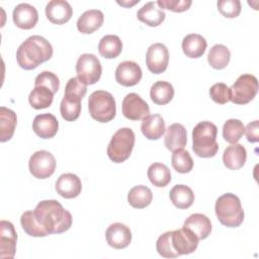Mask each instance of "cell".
Returning <instances> with one entry per match:
<instances>
[{
	"label": "cell",
	"instance_id": "obj_1",
	"mask_svg": "<svg viewBox=\"0 0 259 259\" xmlns=\"http://www.w3.org/2000/svg\"><path fill=\"white\" fill-rule=\"evenodd\" d=\"M38 224L49 234H61L72 226V214L55 199L42 200L33 209Z\"/></svg>",
	"mask_w": 259,
	"mask_h": 259
},
{
	"label": "cell",
	"instance_id": "obj_2",
	"mask_svg": "<svg viewBox=\"0 0 259 259\" xmlns=\"http://www.w3.org/2000/svg\"><path fill=\"white\" fill-rule=\"evenodd\" d=\"M53 47L40 35L27 37L17 49L16 61L20 68L33 70L53 57Z\"/></svg>",
	"mask_w": 259,
	"mask_h": 259
},
{
	"label": "cell",
	"instance_id": "obj_3",
	"mask_svg": "<svg viewBox=\"0 0 259 259\" xmlns=\"http://www.w3.org/2000/svg\"><path fill=\"white\" fill-rule=\"evenodd\" d=\"M218 127L210 121H200L192 130V150L201 158L213 157L219 151Z\"/></svg>",
	"mask_w": 259,
	"mask_h": 259
},
{
	"label": "cell",
	"instance_id": "obj_4",
	"mask_svg": "<svg viewBox=\"0 0 259 259\" xmlns=\"http://www.w3.org/2000/svg\"><path fill=\"white\" fill-rule=\"evenodd\" d=\"M87 92V85L77 77H72L66 84L64 98L60 104L62 117L67 121L76 120L81 113V100Z\"/></svg>",
	"mask_w": 259,
	"mask_h": 259
},
{
	"label": "cell",
	"instance_id": "obj_5",
	"mask_svg": "<svg viewBox=\"0 0 259 259\" xmlns=\"http://www.w3.org/2000/svg\"><path fill=\"white\" fill-rule=\"evenodd\" d=\"M215 215L220 223L228 228H237L244 221V210L239 197L233 193L221 195L214 205Z\"/></svg>",
	"mask_w": 259,
	"mask_h": 259
},
{
	"label": "cell",
	"instance_id": "obj_6",
	"mask_svg": "<svg viewBox=\"0 0 259 259\" xmlns=\"http://www.w3.org/2000/svg\"><path fill=\"white\" fill-rule=\"evenodd\" d=\"M88 109L93 119L99 122H108L114 118L116 113L114 97L104 90L94 91L89 96Z\"/></svg>",
	"mask_w": 259,
	"mask_h": 259
},
{
	"label": "cell",
	"instance_id": "obj_7",
	"mask_svg": "<svg viewBox=\"0 0 259 259\" xmlns=\"http://www.w3.org/2000/svg\"><path fill=\"white\" fill-rule=\"evenodd\" d=\"M136 136L132 128L121 127L112 136L108 147L107 156L114 163L124 162L132 154Z\"/></svg>",
	"mask_w": 259,
	"mask_h": 259
},
{
	"label": "cell",
	"instance_id": "obj_8",
	"mask_svg": "<svg viewBox=\"0 0 259 259\" xmlns=\"http://www.w3.org/2000/svg\"><path fill=\"white\" fill-rule=\"evenodd\" d=\"M258 92V80L254 75L243 74L230 87L231 100L235 104H246L253 100Z\"/></svg>",
	"mask_w": 259,
	"mask_h": 259
},
{
	"label": "cell",
	"instance_id": "obj_9",
	"mask_svg": "<svg viewBox=\"0 0 259 259\" xmlns=\"http://www.w3.org/2000/svg\"><path fill=\"white\" fill-rule=\"evenodd\" d=\"M77 78L85 85H92L99 81L102 73L100 61L93 54L81 55L76 63Z\"/></svg>",
	"mask_w": 259,
	"mask_h": 259
},
{
	"label": "cell",
	"instance_id": "obj_10",
	"mask_svg": "<svg viewBox=\"0 0 259 259\" xmlns=\"http://www.w3.org/2000/svg\"><path fill=\"white\" fill-rule=\"evenodd\" d=\"M29 172L38 179H46L52 176L56 170V159L52 153L40 150L33 153L28 162Z\"/></svg>",
	"mask_w": 259,
	"mask_h": 259
},
{
	"label": "cell",
	"instance_id": "obj_11",
	"mask_svg": "<svg viewBox=\"0 0 259 259\" xmlns=\"http://www.w3.org/2000/svg\"><path fill=\"white\" fill-rule=\"evenodd\" d=\"M169 63V52L165 45L156 42L151 45L146 54V65L151 73H164Z\"/></svg>",
	"mask_w": 259,
	"mask_h": 259
},
{
	"label": "cell",
	"instance_id": "obj_12",
	"mask_svg": "<svg viewBox=\"0 0 259 259\" xmlns=\"http://www.w3.org/2000/svg\"><path fill=\"white\" fill-rule=\"evenodd\" d=\"M150 113L148 103L137 93H128L122 100V114L131 120L144 119Z\"/></svg>",
	"mask_w": 259,
	"mask_h": 259
},
{
	"label": "cell",
	"instance_id": "obj_13",
	"mask_svg": "<svg viewBox=\"0 0 259 259\" xmlns=\"http://www.w3.org/2000/svg\"><path fill=\"white\" fill-rule=\"evenodd\" d=\"M198 242L199 240L197 237L190 230L184 227L171 231V243L179 256L194 252L198 246Z\"/></svg>",
	"mask_w": 259,
	"mask_h": 259
},
{
	"label": "cell",
	"instance_id": "obj_14",
	"mask_svg": "<svg viewBox=\"0 0 259 259\" xmlns=\"http://www.w3.org/2000/svg\"><path fill=\"white\" fill-rule=\"evenodd\" d=\"M143 76L141 67L133 61H124L118 64L115 70V80L118 84L131 87L137 85Z\"/></svg>",
	"mask_w": 259,
	"mask_h": 259
},
{
	"label": "cell",
	"instance_id": "obj_15",
	"mask_svg": "<svg viewBox=\"0 0 259 259\" xmlns=\"http://www.w3.org/2000/svg\"><path fill=\"white\" fill-rule=\"evenodd\" d=\"M17 234L12 223L7 221L0 222V257L13 258L16 251Z\"/></svg>",
	"mask_w": 259,
	"mask_h": 259
},
{
	"label": "cell",
	"instance_id": "obj_16",
	"mask_svg": "<svg viewBox=\"0 0 259 259\" xmlns=\"http://www.w3.org/2000/svg\"><path fill=\"white\" fill-rule=\"evenodd\" d=\"M14 24L21 29H31L38 20V13L34 6L28 3H20L15 6L12 13Z\"/></svg>",
	"mask_w": 259,
	"mask_h": 259
},
{
	"label": "cell",
	"instance_id": "obj_17",
	"mask_svg": "<svg viewBox=\"0 0 259 259\" xmlns=\"http://www.w3.org/2000/svg\"><path fill=\"white\" fill-rule=\"evenodd\" d=\"M105 238L110 247L114 249H123L132 242V232L127 226L121 223H114L107 228Z\"/></svg>",
	"mask_w": 259,
	"mask_h": 259
},
{
	"label": "cell",
	"instance_id": "obj_18",
	"mask_svg": "<svg viewBox=\"0 0 259 259\" xmlns=\"http://www.w3.org/2000/svg\"><path fill=\"white\" fill-rule=\"evenodd\" d=\"M73 15V9L65 0H52L46 6V16L54 24H64Z\"/></svg>",
	"mask_w": 259,
	"mask_h": 259
},
{
	"label": "cell",
	"instance_id": "obj_19",
	"mask_svg": "<svg viewBox=\"0 0 259 259\" xmlns=\"http://www.w3.org/2000/svg\"><path fill=\"white\" fill-rule=\"evenodd\" d=\"M81 190L82 182L76 174H62L56 181V191L64 198H75L81 193Z\"/></svg>",
	"mask_w": 259,
	"mask_h": 259
},
{
	"label": "cell",
	"instance_id": "obj_20",
	"mask_svg": "<svg viewBox=\"0 0 259 259\" xmlns=\"http://www.w3.org/2000/svg\"><path fill=\"white\" fill-rule=\"evenodd\" d=\"M33 132L41 139H51L59 130V121L52 113L37 114L32 121Z\"/></svg>",
	"mask_w": 259,
	"mask_h": 259
},
{
	"label": "cell",
	"instance_id": "obj_21",
	"mask_svg": "<svg viewBox=\"0 0 259 259\" xmlns=\"http://www.w3.org/2000/svg\"><path fill=\"white\" fill-rule=\"evenodd\" d=\"M187 143V132L186 128L180 123H172L166 130L164 144L166 148L175 152L181 150L186 146Z\"/></svg>",
	"mask_w": 259,
	"mask_h": 259
},
{
	"label": "cell",
	"instance_id": "obj_22",
	"mask_svg": "<svg viewBox=\"0 0 259 259\" xmlns=\"http://www.w3.org/2000/svg\"><path fill=\"white\" fill-rule=\"evenodd\" d=\"M104 15L101 10L90 9L81 14L77 20V28L81 33L90 34L101 27Z\"/></svg>",
	"mask_w": 259,
	"mask_h": 259
},
{
	"label": "cell",
	"instance_id": "obj_23",
	"mask_svg": "<svg viewBox=\"0 0 259 259\" xmlns=\"http://www.w3.org/2000/svg\"><path fill=\"white\" fill-rule=\"evenodd\" d=\"M247 159V152L243 145L232 144L227 147L223 154L224 165L230 170H238L242 168Z\"/></svg>",
	"mask_w": 259,
	"mask_h": 259
},
{
	"label": "cell",
	"instance_id": "obj_24",
	"mask_svg": "<svg viewBox=\"0 0 259 259\" xmlns=\"http://www.w3.org/2000/svg\"><path fill=\"white\" fill-rule=\"evenodd\" d=\"M183 227L190 230L198 240L206 239L211 232L210 220L202 213H193L189 215L185 220Z\"/></svg>",
	"mask_w": 259,
	"mask_h": 259
},
{
	"label": "cell",
	"instance_id": "obj_25",
	"mask_svg": "<svg viewBox=\"0 0 259 259\" xmlns=\"http://www.w3.org/2000/svg\"><path fill=\"white\" fill-rule=\"evenodd\" d=\"M138 19L145 24L155 27L160 25L165 19V12L158 6L157 2L146 3L137 13Z\"/></svg>",
	"mask_w": 259,
	"mask_h": 259
},
{
	"label": "cell",
	"instance_id": "obj_26",
	"mask_svg": "<svg viewBox=\"0 0 259 259\" xmlns=\"http://www.w3.org/2000/svg\"><path fill=\"white\" fill-rule=\"evenodd\" d=\"M141 131L143 135L149 140H158L160 139L166 128H165V121L162 115L156 114H149L146 116L141 124Z\"/></svg>",
	"mask_w": 259,
	"mask_h": 259
},
{
	"label": "cell",
	"instance_id": "obj_27",
	"mask_svg": "<svg viewBox=\"0 0 259 259\" xmlns=\"http://www.w3.org/2000/svg\"><path fill=\"white\" fill-rule=\"evenodd\" d=\"M205 38L197 33L187 34L182 40V51L184 55L191 59L200 58L206 49Z\"/></svg>",
	"mask_w": 259,
	"mask_h": 259
},
{
	"label": "cell",
	"instance_id": "obj_28",
	"mask_svg": "<svg viewBox=\"0 0 259 259\" xmlns=\"http://www.w3.org/2000/svg\"><path fill=\"white\" fill-rule=\"evenodd\" d=\"M17 123L16 113L5 107H0V142L4 143L9 141L15 131V126Z\"/></svg>",
	"mask_w": 259,
	"mask_h": 259
},
{
	"label": "cell",
	"instance_id": "obj_29",
	"mask_svg": "<svg viewBox=\"0 0 259 259\" xmlns=\"http://www.w3.org/2000/svg\"><path fill=\"white\" fill-rule=\"evenodd\" d=\"M172 203L180 209H186L194 202V193L192 189L184 184L175 185L169 193Z\"/></svg>",
	"mask_w": 259,
	"mask_h": 259
},
{
	"label": "cell",
	"instance_id": "obj_30",
	"mask_svg": "<svg viewBox=\"0 0 259 259\" xmlns=\"http://www.w3.org/2000/svg\"><path fill=\"white\" fill-rule=\"evenodd\" d=\"M54 92L47 86L36 85L29 93L28 101L32 108L44 109L52 105L54 100Z\"/></svg>",
	"mask_w": 259,
	"mask_h": 259
},
{
	"label": "cell",
	"instance_id": "obj_31",
	"mask_svg": "<svg viewBox=\"0 0 259 259\" xmlns=\"http://www.w3.org/2000/svg\"><path fill=\"white\" fill-rule=\"evenodd\" d=\"M174 96V88L167 81H157L150 89V97L155 104L165 105L169 103Z\"/></svg>",
	"mask_w": 259,
	"mask_h": 259
},
{
	"label": "cell",
	"instance_id": "obj_32",
	"mask_svg": "<svg viewBox=\"0 0 259 259\" xmlns=\"http://www.w3.org/2000/svg\"><path fill=\"white\" fill-rule=\"evenodd\" d=\"M122 51V42L117 35H104L98 44V52L105 59H114Z\"/></svg>",
	"mask_w": 259,
	"mask_h": 259
},
{
	"label": "cell",
	"instance_id": "obj_33",
	"mask_svg": "<svg viewBox=\"0 0 259 259\" xmlns=\"http://www.w3.org/2000/svg\"><path fill=\"white\" fill-rule=\"evenodd\" d=\"M152 190L145 185L134 186L127 194V201L130 205L139 209L147 207L152 202Z\"/></svg>",
	"mask_w": 259,
	"mask_h": 259
},
{
	"label": "cell",
	"instance_id": "obj_34",
	"mask_svg": "<svg viewBox=\"0 0 259 259\" xmlns=\"http://www.w3.org/2000/svg\"><path fill=\"white\" fill-rule=\"evenodd\" d=\"M148 178L156 187H165L171 181L169 168L162 163H153L148 168Z\"/></svg>",
	"mask_w": 259,
	"mask_h": 259
},
{
	"label": "cell",
	"instance_id": "obj_35",
	"mask_svg": "<svg viewBox=\"0 0 259 259\" xmlns=\"http://www.w3.org/2000/svg\"><path fill=\"white\" fill-rule=\"evenodd\" d=\"M231 53L229 49L224 45H214L208 52L207 61L210 67L217 70L225 69L230 63Z\"/></svg>",
	"mask_w": 259,
	"mask_h": 259
},
{
	"label": "cell",
	"instance_id": "obj_36",
	"mask_svg": "<svg viewBox=\"0 0 259 259\" xmlns=\"http://www.w3.org/2000/svg\"><path fill=\"white\" fill-rule=\"evenodd\" d=\"M20 224L24 232L31 237H46L50 234L38 224L33 210L24 211L20 217Z\"/></svg>",
	"mask_w": 259,
	"mask_h": 259
},
{
	"label": "cell",
	"instance_id": "obj_37",
	"mask_svg": "<svg viewBox=\"0 0 259 259\" xmlns=\"http://www.w3.org/2000/svg\"><path fill=\"white\" fill-rule=\"evenodd\" d=\"M245 133L243 122L236 118L228 119L223 126V138L230 144H237Z\"/></svg>",
	"mask_w": 259,
	"mask_h": 259
},
{
	"label": "cell",
	"instance_id": "obj_38",
	"mask_svg": "<svg viewBox=\"0 0 259 259\" xmlns=\"http://www.w3.org/2000/svg\"><path fill=\"white\" fill-rule=\"evenodd\" d=\"M171 164L175 171L178 173H188L193 168V160L189 152L181 149L173 152L171 158Z\"/></svg>",
	"mask_w": 259,
	"mask_h": 259
},
{
	"label": "cell",
	"instance_id": "obj_39",
	"mask_svg": "<svg viewBox=\"0 0 259 259\" xmlns=\"http://www.w3.org/2000/svg\"><path fill=\"white\" fill-rule=\"evenodd\" d=\"M156 249L159 255L165 258H177L179 255L174 250L172 243H171V231L162 234L157 242H156Z\"/></svg>",
	"mask_w": 259,
	"mask_h": 259
},
{
	"label": "cell",
	"instance_id": "obj_40",
	"mask_svg": "<svg viewBox=\"0 0 259 259\" xmlns=\"http://www.w3.org/2000/svg\"><path fill=\"white\" fill-rule=\"evenodd\" d=\"M220 13L227 18H235L241 12V2L239 0H220L218 1Z\"/></svg>",
	"mask_w": 259,
	"mask_h": 259
},
{
	"label": "cell",
	"instance_id": "obj_41",
	"mask_svg": "<svg viewBox=\"0 0 259 259\" xmlns=\"http://www.w3.org/2000/svg\"><path fill=\"white\" fill-rule=\"evenodd\" d=\"M210 98L219 104H226L231 100L230 87H228L225 83H215L209 89Z\"/></svg>",
	"mask_w": 259,
	"mask_h": 259
},
{
	"label": "cell",
	"instance_id": "obj_42",
	"mask_svg": "<svg viewBox=\"0 0 259 259\" xmlns=\"http://www.w3.org/2000/svg\"><path fill=\"white\" fill-rule=\"evenodd\" d=\"M44 85L53 90L54 93H57L60 88V80L58 76L50 71H44L38 74L34 80V86Z\"/></svg>",
	"mask_w": 259,
	"mask_h": 259
},
{
	"label": "cell",
	"instance_id": "obj_43",
	"mask_svg": "<svg viewBox=\"0 0 259 259\" xmlns=\"http://www.w3.org/2000/svg\"><path fill=\"white\" fill-rule=\"evenodd\" d=\"M158 6L163 9H168L173 12H183L189 9L192 2L190 0H158Z\"/></svg>",
	"mask_w": 259,
	"mask_h": 259
},
{
	"label": "cell",
	"instance_id": "obj_44",
	"mask_svg": "<svg viewBox=\"0 0 259 259\" xmlns=\"http://www.w3.org/2000/svg\"><path fill=\"white\" fill-rule=\"evenodd\" d=\"M258 120H254L250 123L247 124V126L245 127V133L246 134V137H247V140L250 142V143H256L258 142L259 140V135H258Z\"/></svg>",
	"mask_w": 259,
	"mask_h": 259
},
{
	"label": "cell",
	"instance_id": "obj_45",
	"mask_svg": "<svg viewBox=\"0 0 259 259\" xmlns=\"http://www.w3.org/2000/svg\"><path fill=\"white\" fill-rule=\"evenodd\" d=\"M140 2V0H136V1H133V2H124V1H121V2H119V1H117V3L118 4H120V5H122V6H125V7H131V6H133V5H135L136 3H139Z\"/></svg>",
	"mask_w": 259,
	"mask_h": 259
}]
</instances>
